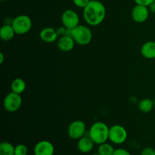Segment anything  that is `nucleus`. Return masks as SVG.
Segmentation results:
<instances>
[{
  "label": "nucleus",
  "instance_id": "f257e3e1",
  "mask_svg": "<svg viewBox=\"0 0 155 155\" xmlns=\"http://www.w3.org/2000/svg\"><path fill=\"white\" fill-rule=\"evenodd\" d=\"M106 8L104 4L98 0H91L83 8V18L89 25L95 27L104 21Z\"/></svg>",
  "mask_w": 155,
  "mask_h": 155
},
{
  "label": "nucleus",
  "instance_id": "f03ea898",
  "mask_svg": "<svg viewBox=\"0 0 155 155\" xmlns=\"http://www.w3.org/2000/svg\"><path fill=\"white\" fill-rule=\"evenodd\" d=\"M109 127L103 122H95L91 126L88 136L96 145L107 142L109 140Z\"/></svg>",
  "mask_w": 155,
  "mask_h": 155
},
{
  "label": "nucleus",
  "instance_id": "7ed1b4c3",
  "mask_svg": "<svg viewBox=\"0 0 155 155\" xmlns=\"http://www.w3.org/2000/svg\"><path fill=\"white\" fill-rule=\"evenodd\" d=\"M71 36L80 45H86L92 39V33L89 27L84 25L77 26L71 30Z\"/></svg>",
  "mask_w": 155,
  "mask_h": 155
},
{
  "label": "nucleus",
  "instance_id": "20e7f679",
  "mask_svg": "<svg viewBox=\"0 0 155 155\" xmlns=\"http://www.w3.org/2000/svg\"><path fill=\"white\" fill-rule=\"evenodd\" d=\"M12 27L15 33L18 35H24L28 33L32 27V21L27 15H21L15 17L12 22Z\"/></svg>",
  "mask_w": 155,
  "mask_h": 155
},
{
  "label": "nucleus",
  "instance_id": "39448f33",
  "mask_svg": "<svg viewBox=\"0 0 155 155\" xmlns=\"http://www.w3.org/2000/svg\"><path fill=\"white\" fill-rule=\"evenodd\" d=\"M22 104V98L21 95L11 92L8 94L3 101L5 110L8 112H15L20 109Z\"/></svg>",
  "mask_w": 155,
  "mask_h": 155
},
{
  "label": "nucleus",
  "instance_id": "423d86ee",
  "mask_svg": "<svg viewBox=\"0 0 155 155\" xmlns=\"http://www.w3.org/2000/svg\"><path fill=\"white\" fill-rule=\"evenodd\" d=\"M127 136L126 129L120 125H114L109 129V140L114 144H123L127 140Z\"/></svg>",
  "mask_w": 155,
  "mask_h": 155
},
{
  "label": "nucleus",
  "instance_id": "0eeeda50",
  "mask_svg": "<svg viewBox=\"0 0 155 155\" xmlns=\"http://www.w3.org/2000/svg\"><path fill=\"white\" fill-rule=\"evenodd\" d=\"M86 132V124L82 120H74L69 125L68 129V136L72 139H79L85 136Z\"/></svg>",
  "mask_w": 155,
  "mask_h": 155
},
{
  "label": "nucleus",
  "instance_id": "6e6552de",
  "mask_svg": "<svg viewBox=\"0 0 155 155\" xmlns=\"http://www.w3.org/2000/svg\"><path fill=\"white\" fill-rule=\"evenodd\" d=\"M61 22L63 26L67 29H74L79 25L80 18L75 11L68 9L62 14Z\"/></svg>",
  "mask_w": 155,
  "mask_h": 155
},
{
  "label": "nucleus",
  "instance_id": "1a4fd4ad",
  "mask_svg": "<svg viewBox=\"0 0 155 155\" xmlns=\"http://www.w3.org/2000/svg\"><path fill=\"white\" fill-rule=\"evenodd\" d=\"M148 7L141 5H136L132 10V18L136 23H144L149 17Z\"/></svg>",
  "mask_w": 155,
  "mask_h": 155
},
{
  "label": "nucleus",
  "instance_id": "9d476101",
  "mask_svg": "<svg viewBox=\"0 0 155 155\" xmlns=\"http://www.w3.org/2000/svg\"><path fill=\"white\" fill-rule=\"evenodd\" d=\"M54 147L51 142L47 140H42L36 144L33 148L34 155H53Z\"/></svg>",
  "mask_w": 155,
  "mask_h": 155
},
{
  "label": "nucleus",
  "instance_id": "9b49d317",
  "mask_svg": "<svg viewBox=\"0 0 155 155\" xmlns=\"http://www.w3.org/2000/svg\"><path fill=\"white\" fill-rule=\"evenodd\" d=\"M75 41L74 40L71 36L64 35L62 36L58 39L57 46L61 51H70L74 48Z\"/></svg>",
  "mask_w": 155,
  "mask_h": 155
},
{
  "label": "nucleus",
  "instance_id": "f8f14e48",
  "mask_svg": "<svg viewBox=\"0 0 155 155\" xmlns=\"http://www.w3.org/2000/svg\"><path fill=\"white\" fill-rule=\"evenodd\" d=\"M39 37L41 40L43 42H47V43H52L57 40L58 35L56 30H54L52 27H45L40 31Z\"/></svg>",
  "mask_w": 155,
  "mask_h": 155
},
{
  "label": "nucleus",
  "instance_id": "ddd939ff",
  "mask_svg": "<svg viewBox=\"0 0 155 155\" xmlns=\"http://www.w3.org/2000/svg\"><path fill=\"white\" fill-rule=\"evenodd\" d=\"M141 54L145 58L151 59L155 58V42L148 41L145 42L141 47Z\"/></svg>",
  "mask_w": 155,
  "mask_h": 155
},
{
  "label": "nucleus",
  "instance_id": "4468645a",
  "mask_svg": "<svg viewBox=\"0 0 155 155\" xmlns=\"http://www.w3.org/2000/svg\"><path fill=\"white\" fill-rule=\"evenodd\" d=\"M93 141L89 136H84L80 138L77 143V148L82 153H89L92 150L94 147Z\"/></svg>",
  "mask_w": 155,
  "mask_h": 155
},
{
  "label": "nucleus",
  "instance_id": "2eb2a0df",
  "mask_svg": "<svg viewBox=\"0 0 155 155\" xmlns=\"http://www.w3.org/2000/svg\"><path fill=\"white\" fill-rule=\"evenodd\" d=\"M15 34L16 33H15V31L12 27V24L11 25H9V24L3 25L0 29V38H1L2 40L5 41V42L12 40Z\"/></svg>",
  "mask_w": 155,
  "mask_h": 155
},
{
  "label": "nucleus",
  "instance_id": "dca6fc26",
  "mask_svg": "<svg viewBox=\"0 0 155 155\" xmlns=\"http://www.w3.org/2000/svg\"><path fill=\"white\" fill-rule=\"evenodd\" d=\"M12 92L18 94H22L26 89V82L21 78H16L11 83Z\"/></svg>",
  "mask_w": 155,
  "mask_h": 155
},
{
  "label": "nucleus",
  "instance_id": "f3484780",
  "mask_svg": "<svg viewBox=\"0 0 155 155\" xmlns=\"http://www.w3.org/2000/svg\"><path fill=\"white\" fill-rule=\"evenodd\" d=\"M138 107H139V110L142 113H150L154 107V100H151L150 98H144L139 101Z\"/></svg>",
  "mask_w": 155,
  "mask_h": 155
},
{
  "label": "nucleus",
  "instance_id": "a211bd4d",
  "mask_svg": "<svg viewBox=\"0 0 155 155\" xmlns=\"http://www.w3.org/2000/svg\"><path fill=\"white\" fill-rule=\"evenodd\" d=\"M15 147L8 142L0 144V155H15Z\"/></svg>",
  "mask_w": 155,
  "mask_h": 155
},
{
  "label": "nucleus",
  "instance_id": "6ab92c4d",
  "mask_svg": "<svg viewBox=\"0 0 155 155\" xmlns=\"http://www.w3.org/2000/svg\"><path fill=\"white\" fill-rule=\"evenodd\" d=\"M114 151V147L107 142L99 145L98 148V153L100 155H113Z\"/></svg>",
  "mask_w": 155,
  "mask_h": 155
},
{
  "label": "nucleus",
  "instance_id": "aec40b11",
  "mask_svg": "<svg viewBox=\"0 0 155 155\" xmlns=\"http://www.w3.org/2000/svg\"><path fill=\"white\" fill-rule=\"evenodd\" d=\"M28 154V148L25 145L19 144L15 146V155H27Z\"/></svg>",
  "mask_w": 155,
  "mask_h": 155
},
{
  "label": "nucleus",
  "instance_id": "412c9836",
  "mask_svg": "<svg viewBox=\"0 0 155 155\" xmlns=\"http://www.w3.org/2000/svg\"><path fill=\"white\" fill-rule=\"evenodd\" d=\"M90 1L91 0H73L76 6L79 8H84L90 2Z\"/></svg>",
  "mask_w": 155,
  "mask_h": 155
},
{
  "label": "nucleus",
  "instance_id": "4be33fe9",
  "mask_svg": "<svg viewBox=\"0 0 155 155\" xmlns=\"http://www.w3.org/2000/svg\"><path fill=\"white\" fill-rule=\"evenodd\" d=\"M141 155H155V150L150 147H147L142 150Z\"/></svg>",
  "mask_w": 155,
  "mask_h": 155
},
{
  "label": "nucleus",
  "instance_id": "5701e85b",
  "mask_svg": "<svg viewBox=\"0 0 155 155\" xmlns=\"http://www.w3.org/2000/svg\"><path fill=\"white\" fill-rule=\"evenodd\" d=\"M136 5H145L148 7L154 0H134Z\"/></svg>",
  "mask_w": 155,
  "mask_h": 155
},
{
  "label": "nucleus",
  "instance_id": "b1692460",
  "mask_svg": "<svg viewBox=\"0 0 155 155\" xmlns=\"http://www.w3.org/2000/svg\"><path fill=\"white\" fill-rule=\"evenodd\" d=\"M113 155H131V154L127 150L123 149V148H118V149H115Z\"/></svg>",
  "mask_w": 155,
  "mask_h": 155
},
{
  "label": "nucleus",
  "instance_id": "393cba45",
  "mask_svg": "<svg viewBox=\"0 0 155 155\" xmlns=\"http://www.w3.org/2000/svg\"><path fill=\"white\" fill-rule=\"evenodd\" d=\"M56 31H57V33L58 36H64V35H66L67 33V28L63 26L62 27H59V28H58L57 30H56Z\"/></svg>",
  "mask_w": 155,
  "mask_h": 155
},
{
  "label": "nucleus",
  "instance_id": "a878e982",
  "mask_svg": "<svg viewBox=\"0 0 155 155\" xmlns=\"http://www.w3.org/2000/svg\"><path fill=\"white\" fill-rule=\"evenodd\" d=\"M148 8L151 12H152L153 14H155V0L148 6Z\"/></svg>",
  "mask_w": 155,
  "mask_h": 155
},
{
  "label": "nucleus",
  "instance_id": "bb28decb",
  "mask_svg": "<svg viewBox=\"0 0 155 155\" xmlns=\"http://www.w3.org/2000/svg\"><path fill=\"white\" fill-rule=\"evenodd\" d=\"M4 61V54L3 52H0V64H2Z\"/></svg>",
  "mask_w": 155,
  "mask_h": 155
},
{
  "label": "nucleus",
  "instance_id": "cd10ccee",
  "mask_svg": "<svg viewBox=\"0 0 155 155\" xmlns=\"http://www.w3.org/2000/svg\"><path fill=\"white\" fill-rule=\"evenodd\" d=\"M92 155H100V154L98 153V154H92Z\"/></svg>",
  "mask_w": 155,
  "mask_h": 155
},
{
  "label": "nucleus",
  "instance_id": "c85d7f7f",
  "mask_svg": "<svg viewBox=\"0 0 155 155\" xmlns=\"http://www.w3.org/2000/svg\"><path fill=\"white\" fill-rule=\"evenodd\" d=\"M154 107H155V98L154 99Z\"/></svg>",
  "mask_w": 155,
  "mask_h": 155
},
{
  "label": "nucleus",
  "instance_id": "c756f323",
  "mask_svg": "<svg viewBox=\"0 0 155 155\" xmlns=\"http://www.w3.org/2000/svg\"><path fill=\"white\" fill-rule=\"evenodd\" d=\"M2 2H4V1H6V0H1Z\"/></svg>",
  "mask_w": 155,
  "mask_h": 155
}]
</instances>
